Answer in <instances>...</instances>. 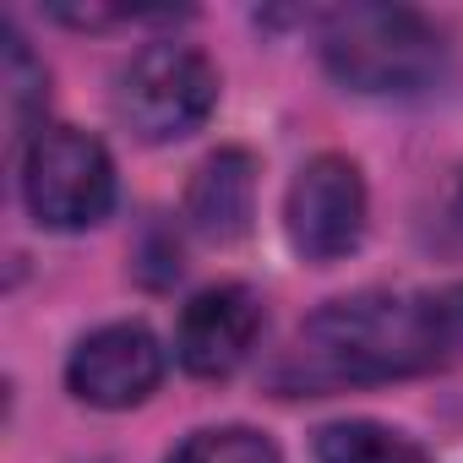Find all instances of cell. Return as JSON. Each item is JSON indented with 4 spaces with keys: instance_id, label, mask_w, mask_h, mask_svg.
Returning <instances> with one entry per match:
<instances>
[{
    "instance_id": "8",
    "label": "cell",
    "mask_w": 463,
    "mask_h": 463,
    "mask_svg": "<svg viewBox=\"0 0 463 463\" xmlns=\"http://www.w3.org/2000/svg\"><path fill=\"white\" fill-rule=\"evenodd\" d=\"M257 218V164L246 147H218L213 158H202V169L191 175L185 191V223L202 241L229 246L241 241Z\"/></svg>"
},
{
    "instance_id": "5",
    "label": "cell",
    "mask_w": 463,
    "mask_h": 463,
    "mask_svg": "<svg viewBox=\"0 0 463 463\" xmlns=\"http://www.w3.org/2000/svg\"><path fill=\"white\" fill-rule=\"evenodd\" d=\"M365 213H371V196H365V175L349 153H317L300 164V175L289 180V196H284V235L289 246L327 268V262H344L360 235H365Z\"/></svg>"
},
{
    "instance_id": "9",
    "label": "cell",
    "mask_w": 463,
    "mask_h": 463,
    "mask_svg": "<svg viewBox=\"0 0 463 463\" xmlns=\"http://www.w3.org/2000/svg\"><path fill=\"white\" fill-rule=\"evenodd\" d=\"M317 463H430V452L382 420H338L317 430Z\"/></svg>"
},
{
    "instance_id": "12",
    "label": "cell",
    "mask_w": 463,
    "mask_h": 463,
    "mask_svg": "<svg viewBox=\"0 0 463 463\" xmlns=\"http://www.w3.org/2000/svg\"><path fill=\"white\" fill-rule=\"evenodd\" d=\"M436 295H441L447 327H452V338H458V349H463V284H447V289H436Z\"/></svg>"
},
{
    "instance_id": "2",
    "label": "cell",
    "mask_w": 463,
    "mask_h": 463,
    "mask_svg": "<svg viewBox=\"0 0 463 463\" xmlns=\"http://www.w3.org/2000/svg\"><path fill=\"white\" fill-rule=\"evenodd\" d=\"M322 66L349 93L409 99L441 77L447 39L409 6H349L322 17Z\"/></svg>"
},
{
    "instance_id": "7",
    "label": "cell",
    "mask_w": 463,
    "mask_h": 463,
    "mask_svg": "<svg viewBox=\"0 0 463 463\" xmlns=\"http://www.w3.org/2000/svg\"><path fill=\"white\" fill-rule=\"evenodd\" d=\"M262 327H268V311H262L257 289L213 284L185 300V311L175 322V360L202 382H223L257 354Z\"/></svg>"
},
{
    "instance_id": "3",
    "label": "cell",
    "mask_w": 463,
    "mask_h": 463,
    "mask_svg": "<svg viewBox=\"0 0 463 463\" xmlns=\"http://www.w3.org/2000/svg\"><path fill=\"white\" fill-rule=\"evenodd\" d=\"M213 104H218V66L196 44H175V39L142 44L115 88L120 120L131 126V137L153 147L185 142L191 131H202Z\"/></svg>"
},
{
    "instance_id": "6",
    "label": "cell",
    "mask_w": 463,
    "mask_h": 463,
    "mask_svg": "<svg viewBox=\"0 0 463 463\" xmlns=\"http://www.w3.org/2000/svg\"><path fill=\"white\" fill-rule=\"evenodd\" d=\"M158 382H164V344L142 322L93 327L66 360V387L88 409H137L158 392Z\"/></svg>"
},
{
    "instance_id": "4",
    "label": "cell",
    "mask_w": 463,
    "mask_h": 463,
    "mask_svg": "<svg viewBox=\"0 0 463 463\" xmlns=\"http://www.w3.org/2000/svg\"><path fill=\"white\" fill-rule=\"evenodd\" d=\"M23 202L44 229H93L115 207V158L77 126H39L23 147Z\"/></svg>"
},
{
    "instance_id": "10",
    "label": "cell",
    "mask_w": 463,
    "mask_h": 463,
    "mask_svg": "<svg viewBox=\"0 0 463 463\" xmlns=\"http://www.w3.org/2000/svg\"><path fill=\"white\" fill-rule=\"evenodd\" d=\"M0 44H6V61H0V82H6V115H12V131L17 137H39V126H33V115L44 109V99H50V77H44V61L28 50V39L6 23L0 28Z\"/></svg>"
},
{
    "instance_id": "1",
    "label": "cell",
    "mask_w": 463,
    "mask_h": 463,
    "mask_svg": "<svg viewBox=\"0 0 463 463\" xmlns=\"http://www.w3.org/2000/svg\"><path fill=\"white\" fill-rule=\"evenodd\" d=\"M458 354V338L447 327L441 295H403V289H365L327 300L300 322L289 349L273 360L268 382L279 398H322L344 387L398 382L436 371Z\"/></svg>"
},
{
    "instance_id": "11",
    "label": "cell",
    "mask_w": 463,
    "mask_h": 463,
    "mask_svg": "<svg viewBox=\"0 0 463 463\" xmlns=\"http://www.w3.org/2000/svg\"><path fill=\"white\" fill-rule=\"evenodd\" d=\"M169 463H279V447L251 425H213V430H191L169 452Z\"/></svg>"
}]
</instances>
